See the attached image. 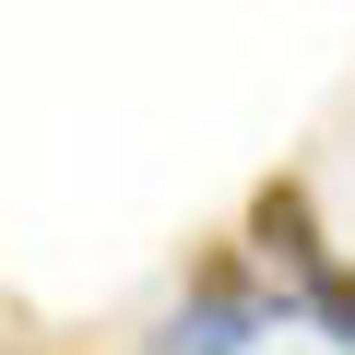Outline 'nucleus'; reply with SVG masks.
Listing matches in <instances>:
<instances>
[{
	"label": "nucleus",
	"mask_w": 355,
	"mask_h": 355,
	"mask_svg": "<svg viewBox=\"0 0 355 355\" xmlns=\"http://www.w3.org/2000/svg\"><path fill=\"white\" fill-rule=\"evenodd\" d=\"M272 284H261V261L237 249V237H202L190 249V284H178V320H166V355H249L261 331H272Z\"/></svg>",
	"instance_id": "f257e3e1"
},
{
	"label": "nucleus",
	"mask_w": 355,
	"mask_h": 355,
	"mask_svg": "<svg viewBox=\"0 0 355 355\" xmlns=\"http://www.w3.org/2000/svg\"><path fill=\"white\" fill-rule=\"evenodd\" d=\"M237 249H249L261 272H296V284H320V272H331V249H320V202H308V178H296V166H272L261 190H249Z\"/></svg>",
	"instance_id": "f03ea898"
},
{
	"label": "nucleus",
	"mask_w": 355,
	"mask_h": 355,
	"mask_svg": "<svg viewBox=\"0 0 355 355\" xmlns=\"http://www.w3.org/2000/svg\"><path fill=\"white\" fill-rule=\"evenodd\" d=\"M296 308H308V320H320V331H331V343L355 355V261H331L320 284H296Z\"/></svg>",
	"instance_id": "7ed1b4c3"
}]
</instances>
